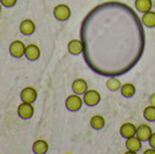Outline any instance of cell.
I'll return each instance as SVG.
<instances>
[{"label": "cell", "instance_id": "1", "mask_svg": "<svg viewBox=\"0 0 155 154\" xmlns=\"http://www.w3.org/2000/svg\"><path fill=\"white\" fill-rule=\"evenodd\" d=\"M82 103H84V99H81L80 95L78 94H72L70 96H67L66 101H65V105H66V109L72 112H75L78 110L81 109L82 107Z\"/></svg>", "mask_w": 155, "mask_h": 154}, {"label": "cell", "instance_id": "2", "mask_svg": "<svg viewBox=\"0 0 155 154\" xmlns=\"http://www.w3.org/2000/svg\"><path fill=\"white\" fill-rule=\"evenodd\" d=\"M53 15L58 21H67L71 16V8L65 4H59L53 8Z\"/></svg>", "mask_w": 155, "mask_h": 154}, {"label": "cell", "instance_id": "3", "mask_svg": "<svg viewBox=\"0 0 155 154\" xmlns=\"http://www.w3.org/2000/svg\"><path fill=\"white\" fill-rule=\"evenodd\" d=\"M26 45L22 41H13L11 45H9V53L11 56L14 58H22L25 56V52H26Z\"/></svg>", "mask_w": 155, "mask_h": 154}, {"label": "cell", "instance_id": "4", "mask_svg": "<svg viewBox=\"0 0 155 154\" xmlns=\"http://www.w3.org/2000/svg\"><path fill=\"white\" fill-rule=\"evenodd\" d=\"M101 101L100 93L95 89L87 90L84 94V103H86L88 107H95Z\"/></svg>", "mask_w": 155, "mask_h": 154}, {"label": "cell", "instance_id": "5", "mask_svg": "<svg viewBox=\"0 0 155 154\" xmlns=\"http://www.w3.org/2000/svg\"><path fill=\"white\" fill-rule=\"evenodd\" d=\"M32 103L22 102L18 108V115L22 119H29L34 116V107Z\"/></svg>", "mask_w": 155, "mask_h": 154}, {"label": "cell", "instance_id": "6", "mask_svg": "<svg viewBox=\"0 0 155 154\" xmlns=\"http://www.w3.org/2000/svg\"><path fill=\"white\" fill-rule=\"evenodd\" d=\"M21 101L27 103H34L37 99V92L34 87H26L21 92Z\"/></svg>", "mask_w": 155, "mask_h": 154}, {"label": "cell", "instance_id": "7", "mask_svg": "<svg viewBox=\"0 0 155 154\" xmlns=\"http://www.w3.org/2000/svg\"><path fill=\"white\" fill-rule=\"evenodd\" d=\"M67 50H68V52H70L71 55H73V56L81 55L84 50V42H82V41H80V39H72V41L68 42Z\"/></svg>", "mask_w": 155, "mask_h": 154}, {"label": "cell", "instance_id": "8", "mask_svg": "<svg viewBox=\"0 0 155 154\" xmlns=\"http://www.w3.org/2000/svg\"><path fill=\"white\" fill-rule=\"evenodd\" d=\"M152 133H153V131H152L150 126L147 125V124H141V125H139V126L137 128L136 136L141 141H148Z\"/></svg>", "mask_w": 155, "mask_h": 154}, {"label": "cell", "instance_id": "9", "mask_svg": "<svg viewBox=\"0 0 155 154\" xmlns=\"http://www.w3.org/2000/svg\"><path fill=\"white\" fill-rule=\"evenodd\" d=\"M25 56L28 60L30 62H35L41 57V49L36 44H29L27 45L26 52H25Z\"/></svg>", "mask_w": 155, "mask_h": 154}, {"label": "cell", "instance_id": "10", "mask_svg": "<svg viewBox=\"0 0 155 154\" xmlns=\"http://www.w3.org/2000/svg\"><path fill=\"white\" fill-rule=\"evenodd\" d=\"M35 29H36V26H35L34 21L30 19L23 20V21L20 23V32H21L22 35H26V36L32 35V34L35 32Z\"/></svg>", "mask_w": 155, "mask_h": 154}, {"label": "cell", "instance_id": "11", "mask_svg": "<svg viewBox=\"0 0 155 154\" xmlns=\"http://www.w3.org/2000/svg\"><path fill=\"white\" fill-rule=\"evenodd\" d=\"M119 132L120 136L124 138H130V137H133L137 133V128L133 123H124L122 124V126L119 129Z\"/></svg>", "mask_w": 155, "mask_h": 154}, {"label": "cell", "instance_id": "12", "mask_svg": "<svg viewBox=\"0 0 155 154\" xmlns=\"http://www.w3.org/2000/svg\"><path fill=\"white\" fill-rule=\"evenodd\" d=\"M72 90L78 95H84V93L88 90V85L84 79H77L72 84Z\"/></svg>", "mask_w": 155, "mask_h": 154}, {"label": "cell", "instance_id": "13", "mask_svg": "<svg viewBox=\"0 0 155 154\" xmlns=\"http://www.w3.org/2000/svg\"><path fill=\"white\" fill-rule=\"evenodd\" d=\"M142 141L137 137V136H133V137H130L126 139V148H127V151H131V152H134L137 153L138 151H140L141 149V144Z\"/></svg>", "mask_w": 155, "mask_h": 154}, {"label": "cell", "instance_id": "14", "mask_svg": "<svg viewBox=\"0 0 155 154\" xmlns=\"http://www.w3.org/2000/svg\"><path fill=\"white\" fill-rule=\"evenodd\" d=\"M48 149H49V145H48V141L44 139H37L32 145V151L36 154H45Z\"/></svg>", "mask_w": 155, "mask_h": 154}, {"label": "cell", "instance_id": "15", "mask_svg": "<svg viewBox=\"0 0 155 154\" xmlns=\"http://www.w3.org/2000/svg\"><path fill=\"white\" fill-rule=\"evenodd\" d=\"M136 8L138 12L140 13H146L149 12L153 7V2L152 0H136Z\"/></svg>", "mask_w": 155, "mask_h": 154}, {"label": "cell", "instance_id": "16", "mask_svg": "<svg viewBox=\"0 0 155 154\" xmlns=\"http://www.w3.org/2000/svg\"><path fill=\"white\" fill-rule=\"evenodd\" d=\"M142 25L148 28H154L155 27V12L153 11H149V12H146L142 15Z\"/></svg>", "mask_w": 155, "mask_h": 154}, {"label": "cell", "instance_id": "17", "mask_svg": "<svg viewBox=\"0 0 155 154\" xmlns=\"http://www.w3.org/2000/svg\"><path fill=\"white\" fill-rule=\"evenodd\" d=\"M105 125V121H104L103 116L95 115L91 118V126L94 130H102Z\"/></svg>", "mask_w": 155, "mask_h": 154}, {"label": "cell", "instance_id": "18", "mask_svg": "<svg viewBox=\"0 0 155 154\" xmlns=\"http://www.w3.org/2000/svg\"><path fill=\"white\" fill-rule=\"evenodd\" d=\"M120 93L124 97H132L136 94V86L133 84H124L120 87Z\"/></svg>", "mask_w": 155, "mask_h": 154}, {"label": "cell", "instance_id": "19", "mask_svg": "<svg viewBox=\"0 0 155 154\" xmlns=\"http://www.w3.org/2000/svg\"><path fill=\"white\" fill-rule=\"evenodd\" d=\"M107 87H108V89L111 90V92H116V90L120 89L122 82H120V80H119L118 78L111 77L107 80Z\"/></svg>", "mask_w": 155, "mask_h": 154}, {"label": "cell", "instance_id": "20", "mask_svg": "<svg viewBox=\"0 0 155 154\" xmlns=\"http://www.w3.org/2000/svg\"><path fill=\"white\" fill-rule=\"evenodd\" d=\"M143 117L148 122H155V105H147L143 110Z\"/></svg>", "mask_w": 155, "mask_h": 154}, {"label": "cell", "instance_id": "21", "mask_svg": "<svg viewBox=\"0 0 155 154\" xmlns=\"http://www.w3.org/2000/svg\"><path fill=\"white\" fill-rule=\"evenodd\" d=\"M16 1L18 0H0L1 5L4 7H7V8H11V7L15 6L16 5Z\"/></svg>", "mask_w": 155, "mask_h": 154}, {"label": "cell", "instance_id": "22", "mask_svg": "<svg viewBox=\"0 0 155 154\" xmlns=\"http://www.w3.org/2000/svg\"><path fill=\"white\" fill-rule=\"evenodd\" d=\"M149 145H150V147L155 148V132H153L152 133V136H150V138H149Z\"/></svg>", "mask_w": 155, "mask_h": 154}, {"label": "cell", "instance_id": "23", "mask_svg": "<svg viewBox=\"0 0 155 154\" xmlns=\"http://www.w3.org/2000/svg\"><path fill=\"white\" fill-rule=\"evenodd\" d=\"M149 103L152 105H155V93H153L150 96H149Z\"/></svg>", "mask_w": 155, "mask_h": 154}, {"label": "cell", "instance_id": "24", "mask_svg": "<svg viewBox=\"0 0 155 154\" xmlns=\"http://www.w3.org/2000/svg\"><path fill=\"white\" fill-rule=\"evenodd\" d=\"M143 154H155V148H148V149H146L143 152Z\"/></svg>", "mask_w": 155, "mask_h": 154}, {"label": "cell", "instance_id": "25", "mask_svg": "<svg viewBox=\"0 0 155 154\" xmlns=\"http://www.w3.org/2000/svg\"><path fill=\"white\" fill-rule=\"evenodd\" d=\"M1 7H2V5H1V2H0V13H1Z\"/></svg>", "mask_w": 155, "mask_h": 154}, {"label": "cell", "instance_id": "26", "mask_svg": "<svg viewBox=\"0 0 155 154\" xmlns=\"http://www.w3.org/2000/svg\"><path fill=\"white\" fill-rule=\"evenodd\" d=\"M154 7H155V1H154Z\"/></svg>", "mask_w": 155, "mask_h": 154}]
</instances>
